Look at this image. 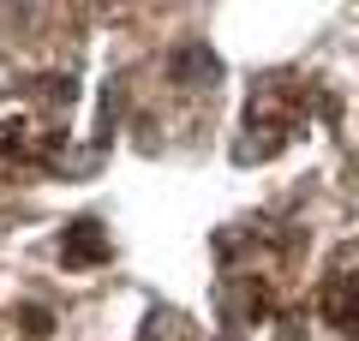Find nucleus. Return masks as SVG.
<instances>
[{
    "label": "nucleus",
    "mask_w": 359,
    "mask_h": 341,
    "mask_svg": "<svg viewBox=\"0 0 359 341\" xmlns=\"http://www.w3.org/2000/svg\"><path fill=\"white\" fill-rule=\"evenodd\" d=\"M66 108H72V102L48 108L42 90H36V96H0V168H30V162H42V156L60 144Z\"/></svg>",
    "instance_id": "obj_1"
},
{
    "label": "nucleus",
    "mask_w": 359,
    "mask_h": 341,
    "mask_svg": "<svg viewBox=\"0 0 359 341\" xmlns=\"http://www.w3.org/2000/svg\"><path fill=\"white\" fill-rule=\"evenodd\" d=\"M299 132V96H282L276 84H264L252 102H245V162L282 150Z\"/></svg>",
    "instance_id": "obj_2"
},
{
    "label": "nucleus",
    "mask_w": 359,
    "mask_h": 341,
    "mask_svg": "<svg viewBox=\"0 0 359 341\" xmlns=\"http://www.w3.org/2000/svg\"><path fill=\"white\" fill-rule=\"evenodd\" d=\"M323 317L335 329H347V335H359V252L335 264L330 288H323Z\"/></svg>",
    "instance_id": "obj_3"
},
{
    "label": "nucleus",
    "mask_w": 359,
    "mask_h": 341,
    "mask_svg": "<svg viewBox=\"0 0 359 341\" xmlns=\"http://www.w3.org/2000/svg\"><path fill=\"white\" fill-rule=\"evenodd\" d=\"M108 246H102V227L96 222H72L66 227V246H60V264L66 269H90V264H102Z\"/></svg>",
    "instance_id": "obj_4"
}]
</instances>
